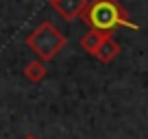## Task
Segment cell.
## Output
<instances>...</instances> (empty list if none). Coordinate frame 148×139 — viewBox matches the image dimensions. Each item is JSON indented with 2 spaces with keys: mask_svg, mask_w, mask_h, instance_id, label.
Here are the masks:
<instances>
[{
  "mask_svg": "<svg viewBox=\"0 0 148 139\" xmlns=\"http://www.w3.org/2000/svg\"><path fill=\"white\" fill-rule=\"evenodd\" d=\"M79 18L83 20L85 26L102 33H113L116 28H131V31L139 28L118 0H87Z\"/></svg>",
  "mask_w": 148,
  "mask_h": 139,
  "instance_id": "obj_1",
  "label": "cell"
},
{
  "mask_svg": "<svg viewBox=\"0 0 148 139\" xmlns=\"http://www.w3.org/2000/svg\"><path fill=\"white\" fill-rule=\"evenodd\" d=\"M68 44V37L55 26L52 22L44 20L42 24H37L35 31L28 33L26 37V46L31 48L37 55V59H42L44 63L46 61H52Z\"/></svg>",
  "mask_w": 148,
  "mask_h": 139,
  "instance_id": "obj_2",
  "label": "cell"
},
{
  "mask_svg": "<svg viewBox=\"0 0 148 139\" xmlns=\"http://www.w3.org/2000/svg\"><path fill=\"white\" fill-rule=\"evenodd\" d=\"M118 55H120V44L113 39V33H107L105 37H102L100 46L96 48V52H94V57H96L100 63L109 65L113 63V61L118 59Z\"/></svg>",
  "mask_w": 148,
  "mask_h": 139,
  "instance_id": "obj_3",
  "label": "cell"
},
{
  "mask_svg": "<svg viewBox=\"0 0 148 139\" xmlns=\"http://www.w3.org/2000/svg\"><path fill=\"white\" fill-rule=\"evenodd\" d=\"M87 0H52L50 7L65 20V22H72L81 15V11L85 9Z\"/></svg>",
  "mask_w": 148,
  "mask_h": 139,
  "instance_id": "obj_4",
  "label": "cell"
},
{
  "mask_svg": "<svg viewBox=\"0 0 148 139\" xmlns=\"http://www.w3.org/2000/svg\"><path fill=\"white\" fill-rule=\"evenodd\" d=\"M24 76H26L31 83H42L44 78L48 76V70H46V63L42 59H33L24 65Z\"/></svg>",
  "mask_w": 148,
  "mask_h": 139,
  "instance_id": "obj_5",
  "label": "cell"
},
{
  "mask_svg": "<svg viewBox=\"0 0 148 139\" xmlns=\"http://www.w3.org/2000/svg\"><path fill=\"white\" fill-rule=\"evenodd\" d=\"M105 35H107V33L96 31V28H89L83 37H81V48H83L87 55H94V52H96V48L100 46V42H102V37H105Z\"/></svg>",
  "mask_w": 148,
  "mask_h": 139,
  "instance_id": "obj_6",
  "label": "cell"
},
{
  "mask_svg": "<svg viewBox=\"0 0 148 139\" xmlns=\"http://www.w3.org/2000/svg\"><path fill=\"white\" fill-rule=\"evenodd\" d=\"M24 139H39V137H37V135H26Z\"/></svg>",
  "mask_w": 148,
  "mask_h": 139,
  "instance_id": "obj_7",
  "label": "cell"
},
{
  "mask_svg": "<svg viewBox=\"0 0 148 139\" xmlns=\"http://www.w3.org/2000/svg\"><path fill=\"white\" fill-rule=\"evenodd\" d=\"M50 2H52V0H50Z\"/></svg>",
  "mask_w": 148,
  "mask_h": 139,
  "instance_id": "obj_8",
  "label": "cell"
}]
</instances>
